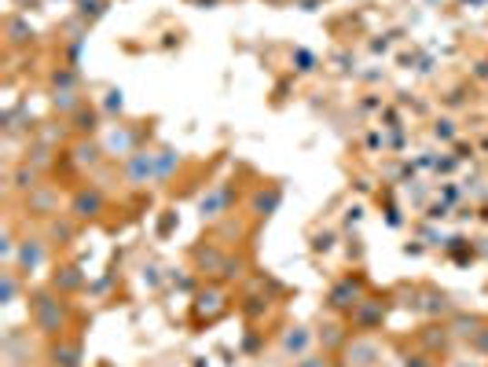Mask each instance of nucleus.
<instances>
[{"instance_id":"nucleus-1","label":"nucleus","mask_w":488,"mask_h":367,"mask_svg":"<svg viewBox=\"0 0 488 367\" xmlns=\"http://www.w3.org/2000/svg\"><path fill=\"white\" fill-rule=\"evenodd\" d=\"M30 323H34V331L45 334V338H63V331H66V309H63L59 294H52V291H34V294H30Z\"/></svg>"},{"instance_id":"nucleus-2","label":"nucleus","mask_w":488,"mask_h":367,"mask_svg":"<svg viewBox=\"0 0 488 367\" xmlns=\"http://www.w3.org/2000/svg\"><path fill=\"white\" fill-rule=\"evenodd\" d=\"M104 210H107V195L95 188V184H85V188H77L70 195V206H66V213L74 221H95V217H104Z\"/></svg>"},{"instance_id":"nucleus-3","label":"nucleus","mask_w":488,"mask_h":367,"mask_svg":"<svg viewBox=\"0 0 488 367\" xmlns=\"http://www.w3.org/2000/svg\"><path fill=\"white\" fill-rule=\"evenodd\" d=\"M385 312H389V302H385V298H367V294H364V298L353 305L349 323H353V331L371 334V331H378V327L385 323Z\"/></svg>"},{"instance_id":"nucleus-4","label":"nucleus","mask_w":488,"mask_h":367,"mask_svg":"<svg viewBox=\"0 0 488 367\" xmlns=\"http://www.w3.org/2000/svg\"><path fill=\"white\" fill-rule=\"evenodd\" d=\"M364 298V280L360 275H345V280H338L327 294V309L331 312H353V305Z\"/></svg>"},{"instance_id":"nucleus-5","label":"nucleus","mask_w":488,"mask_h":367,"mask_svg":"<svg viewBox=\"0 0 488 367\" xmlns=\"http://www.w3.org/2000/svg\"><path fill=\"white\" fill-rule=\"evenodd\" d=\"M342 349H345L342 367H378V363H382V345H378L374 338H367V334L345 342Z\"/></svg>"},{"instance_id":"nucleus-6","label":"nucleus","mask_w":488,"mask_h":367,"mask_svg":"<svg viewBox=\"0 0 488 367\" xmlns=\"http://www.w3.org/2000/svg\"><path fill=\"white\" fill-rule=\"evenodd\" d=\"M125 180L144 188V184H158V165H154V151H133L125 154Z\"/></svg>"},{"instance_id":"nucleus-7","label":"nucleus","mask_w":488,"mask_h":367,"mask_svg":"<svg viewBox=\"0 0 488 367\" xmlns=\"http://www.w3.org/2000/svg\"><path fill=\"white\" fill-rule=\"evenodd\" d=\"M313 342H316V334H313L309 327L294 323V327H286V331H283V338H279V352H283L286 360H302V356L313 352Z\"/></svg>"},{"instance_id":"nucleus-8","label":"nucleus","mask_w":488,"mask_h":367,"mask_svg":"<svg viewBox=\"0 0 488 367\" xmlns=\"http://www.w3.org/2000/svg\"><path fill=\"white\" fill-rule=\"evenodd\" d=\"M228 206H232V188H228V184H214V188L199 199V213H203V221H217V217H224Z\"/></svg>"},{"instance_id":"nucleus-9","label":"nucleus","mask_w":488,"mask_h":367,"mask_svg":"<svg viewBox=\"0 0 488 367\" xmlns=\"http://www.w3.org/2000/svg\"><path fill=\"white\" fill-rule=\"evenodd\" d=\"M45 257H48L45 239L30 235V239H23V243H19V250H15V268H19V272H37V268L45 264Z\"/></svg>"},{"instance_id":"nucleus-10","label":"nucleus","mask_w":488,"mask_h":367,"mask_svg":"<svg viewBox=\"0 0 488 367\" xmlns=\"http://www.w3.org/2000/svg\"><path fill=\"white\" fill-rule=\"evenodd\" d=\"M48 360H52V367H81V342H74V338H66V334L55 338Z\"/></svg>"},{"instance_id":"nucleus-11","label":"nucleus","mask_w":488,"mask_h":367,"mask_svg":"<svg viewBox=\"0 0 488 367\" xmlns=\"http://www.w3.org/2000/svg\"><path fill=\"white\" fill-rule=\"evenodd\" d=\"M279 203H283V192L275 188V184H268V188L254 192V199H250V213H254V217H272V213L279 210Z\"/></svg>"},{"instance_id":"nucleus-12","label":"nucleus","mask_w":488,"mask_h":367,"mask_svg":"<svg viewBox=\"0 0 488 367\" xmlns=\"http://www.w3.org/2000/svg\"><path fill=\"white\" fill-rule=\"evenodd\" d=\"M81 283H85V275H81V268H74V264H63V268L52 275V287H55V291H63V294L81 291Z\"/></svg>"},{"instance_id":"nucleus-13","label":"nucleus","mask_w":488,"mask_h":367,"mask_svg":"<svg viewBox=\"0 0 488 367\" xmlns=\"http://www.w3.org/2000/svg\"><path fill=\"white\" fill-rule=\"evenodd\" d=\"M15 298H19V268L8 264L0 272V305H15Z\"/></svg>"},{"instance_id":"nucleus-14","label":"nucleus","mask_w":488,"mask_h":367,"mask_svg":"<svg viewBox=\"0 0 488 367\" xmlns=\"http://www.w3.org/2000/svg\"><path fill=\"white\" fill-rule=\"evenodd\" d=\"M221 309H224V294H221V291H203L199 302H194V316H199V320H203V316L214 320Z\"/></svg>"},{"instance_id":"nucleus-15","label":"nucleus","mask_w":488,"mask_h":367,"mask_svg":"<svg viewBox=\"0 0 488 367\" xmlns=\"http://www.w3.org/2000/svg\"><path fill=\"white\" fill-rule=\"evenodd\" d=\"M154 165H158V180H169L180 165V154L173 147H162V151H154Z\"/></svg>"},{"instance_id":"nucleus-16","label":"nucleus","mask_w":488,"mask_h":367,"mask_svg":"<svg viewBox=\"0 0 488 367\" xmlns=\"http://www.w3.org/2000/svg\"><path fill=\"white\" fill-rule=\"evenodd\" d=\"M423 309H426L430 316H448V312H452V305H448V294H441V291H430Z\"/></svg>"},{"instance_id":"nucleus-17","label":"nucleus","mask_w":488,"mask_h":367,"mask_svg":"<svg viewBox=\"0 0 488 367\" xmlns=\"http://www.w3.org/2000/svg\"><path fill=\"white\" fill-rule=\"evenodd\" d=\"M320 342L331 349V345H345V334H342V323H334V320H327L324 327H320Z\"/></svg>"},{"instance_id":"nucleus-18","label":"nucleus","mask_w":488,"mask_h":367,"mask_svg":"<svg viewBox=\"0 0 488 367\" xmlns=\"http://www.w3.org/2000/svg\"><path fill=\"white\" fill-rule=\"evenodd\" d=\"M8 34H12V45H26V41H34V26H26L23 19H12V23H8Z\"/></svg>"},{"instance_id":"nucleus-19","label":"nucleus","mask_w":488,"mask_h":367,"mask_svg":"<svg viewBox=\"0 0 488 367\" xmlns=\"http://www.w3.org/2000/svg\"><path fill=\"white\" fill-rule=\"evenodd\" d=\"M77 12H81L85 19H100V15L107 12V0H77Z\"/></svg>"},{"instance_id":"nucleus-20","label":"nucleus","mask_w":488,"mask_h":367,"mask_svg":"<svg viewBox=\"0 0 488 367\" xmlns=\"http://www.w3.org/2000/svg\"><path fill=\"white\" fill-rule=\"evenodd\" d=\"M77 162H81V165H85V162L95 165V162H100V147H95V144H81V147H77Z\"/></svg>"},{"instance_id":"nucleus-21","label":"nucleus","mask_w":488,"mask_h":367,"mask_svg":"<svg viewBox=\"0 0 488 367\" xmlns=\"http://www.w3.org/2000/svg\"><path fill=\"white\" fill-rule=\"evenodd\" d=\"M470 345H473L481 356H488V323H481V327H477V334L470 338Z\"/></svg>"},{"instance_id":"nucleus-22","label":"nucleus","mask_w":488,"mask_h":367,"mask_svg":"<svg viewBox=\"0 0 488 367\" xmlns=\"http://www.w3.org/2000/svg\"><path fill=\"white\" fill-rule=\"evenodd\" d=\"M294 367H331V360H327V356H313V352H309V356H302Z\"/></svg>"},{"instance_id":"nucleus-23","label":"nucleus","mask_w":488,"mask_h":367,"mask_svg":"<svg viewBox=\"0 0 488 367\" xmlns=\"http://www.w3.org/2000/svg\"><path fill=\"white\" fill-rule=\"evenodd\" d=\"M404 367H433V363H430V356H408Z\"/></svg>"},{"instance_id":"nucleus-24","label":"nucleus","mask_w":488,"mask_h":367,"mask_svg":"<svg viewBox=\"0 0 488 367\" xmlns=\"http://www.w3.org/2000/svg\"><path fill=\"white\" fill-rule=\"evenodd\" d=\"M452 367H477V363H470V360H455Z\"/></svg>"}]
</instances>
